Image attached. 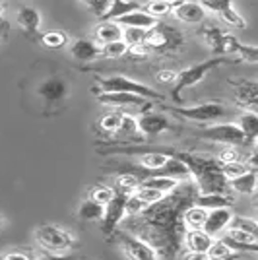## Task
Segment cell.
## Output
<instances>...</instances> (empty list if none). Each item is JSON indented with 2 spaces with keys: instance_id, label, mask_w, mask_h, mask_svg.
I'll return each instance as SVG.
<instances>
[{
  "instance_id": "29",
  "label": "cell",
  "mask_w": 258,
  "mask_h": 260,
  "mask_svg": "<svg viewBox=\"0 0 258 260\" xmlns=\"http://www.w3.org/2000/svg\"><path fill=\"white\" fill-rule=\"evenodd\" d=\"M146 37H148V31L146 29H138V27H124V33H122V41L128 45L130 49L144 47L146 45Z\"/></svg>"
},
{
  "instance_id": "38",
  "label": "cell",
  "mask_w": 258,
  "mask_h": 260,
  "mask_svg": "<svg viewBox=\"0 0 258 260\" xmlns=\"http://www.w3.org/2000/svg\"><path fill=\"white\" fill-rule=\"evenodd\" d=\"M99 126L103 130H107V132H118L120 126H122V115L109 113V115H105L103 119L99 120Z\"/></svg>"
},
{
  "instance_id": "26",
  "label": "cell",
  "mask_w": 258,
  "mask_h": 260,
  "mask_svg": "<svg viewBox=\"0 0 258 260\" xmlns=\"http://www.w3.org/2000/svg\"><path fill=\"white\" fill-rule=\"evenodd\" d=\"M78 216L82 217L84 221H99V219H103V216H105V206L95 202V200L91 198V200H86V202L80 206Z\"/></svg>"
},
{
  "instance_id": "42",
  "label": "cell",
  "mask_w": 258,
  "mask_h": 260,
  "mask_svg": "<svg viewBox=\"0 0 258 260\" xmlns=\"http://www.w3.org/2000/svg\"><path fill=\"white\" fill-rule=\"evenodd\" d=\"M217 161L221 163H231V161H239V152H237V146H225L221 152L217 153Z\"/></svg>"
},
{
  "instance_id": "10",
  "label": "cell",
  "mask_w": 258,
  "mask_h": 260,
  "mask_svg": "<svg viewBox=\"0 0 258 260\" xmlns=\"http://www.w3.org/2000/svg\"><path fill=\"white\" fill-rule=\"evenodd\" d=\"M126 198H128V194H122L120 192V194H117L107 204L105 216H103V223H105L107 231H111L117 223L122 221V216L126 214Z\"/></svg>"
},
{
  "instance_id": "34",
  "label": "cell",
  "mask_w": 258,
  "mask_h": 260,
  "mask_svg": "<svg viewBox=\"0 0 258 260\" xmlns=\"http://www.w3.org/2000/svg\"><path fill=\"white\" fill-rule=\"evenodd\" d=\"M221 171H223L227 181H231V179L241 177V175H245L247 171H250V167H248V163L231 161V163H223V165H221Z\"/></svg>"
},
{
  "instance_id": "49",
  "label": "cell",
  "mask_w": 258,
  "mask_h": 260,
  "mask_svg": "<svg viewBox=\"0 0 258 260\" xmlns=\"http://www.w3.org/2000/svg\"><path fill=\"white\" fill-rule=\"evenodd\" d=\"M2 225H4V217L0 216V229H2Z\"/></svg>"
},
{
  "instance_id": "41",
  "label": "cell",
  "mask_w": 258,
  "mask_h": 260,
  "mask_svg": "<svg viewBox=\"0 0 258 260\" xmlns=\"http://www.w3.org/2000/svg\"><path fill=\"white\" fill-rule=\"evenodd\" d=\"M41 37H43V45L51 47V49H58V47H62L66 43L64 31H47Z\"/></svg>"
},
{
  "instance_id": "37",
  "label": "cell",
  "mask_w": 258,
  "mask_h": 260,
  "mask_svg": "<svg viewBox=\"0 0 258 260\" xmlns=\"http://www.w3.org/2000/svg\"><path fill=\"white\" fill-rule=\"evenodd\" d=\"M80 2H84L99 20H103L105 14L109 12V8H111V2H113V0H80Z\"/></svg>"
},
{
  "instance_id": "52",
  "label": "cell",
  "mask_w": 258,
  "mask_h": 260,
  "mask_svg": "<svg viewBox=\"0 0 258 260\" xmlns=\"http://www.w3.org/2000/svg\"><path fill=\"white\" fill-rule=\"evenodd\" d=\"M256 206H258V202H256Z\"/></svg>"
},
{
  "instance_id": "33",
  "label": "cell",
  "mask_w": 258,
  "mask_h": 260,
  "mask_svg": "<svg viewBox=\"0 0 258 260\" xmlns=\"http://www.w3.org/2000/svg\"><path fill=\"white\" fill-rule=\"evenodd\" d=\"M118 132H122L124 136H128V138H136V140H140L142 132H140V126H138V117H132V115H122V126Z\"/></svg>"
},
{
  "instance_id": "11",
  "label": "cell",
  "mask_w": 258,
  "mask_h": 260,
  "mask_svg": "<svg viewBox=\"0 0 258 260\" xmlns=\"http://www.w3.org/2000/svg\"><path fill=\"white\" fill-rule=\"evenodd\" d=\"M115 22L120 23L122 27H138V29L150 31V29H153V27L157 25V18H153V16H150L146 10L140 8V10H134V12H130V14L120 16Z\"/></svg>"
},
{
  "instance_id": "28",
  "label": "cell",
  "mask_w": 258,
  "mask_h": 260,
  "mask_svg": "<svg viewBox=\"0 0 258 260\" xmlns=\"http://www.w3.org/2000/svg\"><path fill=\"white\" fill-rule=\"evenodd\" d=\"M177 2H169V0H148L144 4V10L148 12L153 18H163L167 14H173V8H175Z\"/></svg>"
},
{
  "instance_id": "40",
  "label": "cell",
  "mask_w": 258,
  "mask_h": 260,
  "mask_svg": "<svg viewBox=\"0 0 258 260\" xmlns=\"http://www.w3.org/2000/svg\"><path fill=\"white\" fill-rule=\"evenodd\" d=\"M115 196H117V192L111 186H97V188H93V192H91V198L95 202H99V204H103V206H107Z\"/></svg>"
},
{
  "instance_id": "8",
  "label": "cell",
  "mask_w": 258,
  "mask_h": 260,
  "mask_svg": "<svg viewBox=\"0 0 258 260\" xmlns=\"http://www.w3.org/2000/svg\"><path fill=\"white\" fill-rule=\"evenodd\" d=\"M173 16L184 23H200L206 20V8L198 2H188V0H181L175 4L173 8Z\"/></svg>"
},
{
  "instance_id": "3",
  "label": "cell",
  "mask_w": 258,
  "mask_h": 260,
  "mask_svg": "<svg viewBox=\"0 0 258 260\" xmlns=\"http://www.w3.org/2000/svg\"><path fill=\"white\" fill-rule=\"evenodd\" d=\"M200 138L215 144H225V146H243L247 144L245 140V132L237 122H221V124H214L208 126L200 132Z\"/></svg>"
},
{
  "instance_id": "27",
  "label": "cell",
  "mask_w": 258,
  "mask_h": 260,
  "mask_svg": "<svg viewBox=\"0 0 258 260\" xmlns=\"http://www.w3.org/2000/svg\"><path fill=\"white\" fill-rule=\"evenodd\" d=\"M206 219H208V210L202 206H190L184 212V223L190 229H204Z\"/></svg>"
},
{
  "instance_id": "12",
  "label": "cell",
  "mask_w": 258,
  "mask_h": 260,
  "mask_svg": "<svg viewBox=\"0 0 258 260\" xmlns=\"http://www.w3.org/2000/svg\"><path fill=\"white\" fill-rule=\"evenodd\" d=\"M122 33H124V27L117 22H101L95 27V43L97 45H109V43H117V41H122Z\"/></svg>"
},
{
  "instance_id": "51",
  "label": "cell",
  "mask_w": 258,
  "mask_h": 260,
  "mask_svg": "<svg viewBox=\"0 0 258 260\" xmlns=\"http://www.w3.org/2000/svg\"><path fill=\"white\" fill-rule=\"evenodd\" d=\"M0 12H2V6H0Z\"/></svg>"
},
{
  "instance_id": "9",
  "label": "cell",
  "mask_w": 258,
  "mask_h": 260,
  "mask_svg": "<svg viewBox=\"0 0 258 260\" xmlns=\"http://www.w3.org/2000/svg\"><path fill=\"white\" fill-rule=\"evenodd\" d=\"M138 126H140V132L146 134V136H157L165 130H169L171 122L165 115H159V113H144L138 117Z\"/></svg>"
},
{
  "instance_id": "25",
  "label": "cell",
  "mask_w": 258,
  "mask_h": 260,
  "mask_svg": "<svg viewBox=\"0 0 258 260\" xmlns=\"http://www.w3.org/2000/svg\"><path fill=\"white\" fill-rule=\"evenodd\" d=\"M241 130L245 132V140L252 142L258 138V113L254 111H245L241 117H239V122H237Z\"/></svg>"
},
{
  "instance_id": "20",
  "label": "cell",
  "mask_w": 258,
  "mask_h": 260,
  "mask_svg": "<svg viewBox=\"0 0 258 260\" xmlns=\"http://www.w3.org/2000/svg\"><path fill=\"white\" fill-rule=\"evenodd\" d=\"M171 159V155H167V153H162V152H148L140 155L138 157V165H140L142 169L148 173L150 177L151 173H155L157 169H162L165 167V163Z\"/></svg>"
},
{
  "instance_id": "15",
  "label": "cell",
  "mask_w": 258,
  "mask_h": 260,
  "mask_svg": "<svg viewBox=\"0 0 258 260\" xmlns=\"http://www.w3.org/2000/svg\"><path fill=\"white\" fill-rule=\"evenodd\" d=\"M16 22H18V25L25 33L35 35V33L39 31V27H41V14L35 8H31V6H23L16 14Z\"/></svg>"
},
{
  "instance_id": "1",
  "label": "cell",
  "mask_w": 258,
  "mask_h": 260,
  "mask_svg": "<svg viewBox=\"0 0 258 260\" xmlns=\"http://www.w3.org/2000/svg\"><path fill=\"white\" fill-rule=\"evenodd\" d=\"M99 87L103 93H134L144 99H162V93L155 91L153 87H148L142 82L130 80L126 76H109L99 80Z\"/></svg>"
},
{
  "instance_id": "24",
  "label": "cell",
  "mask_w": 258,
  "mask_h": 260,
  "mask_svg": "<svg viewBox=\"0 0 258 260\" xmlns=\"http://www.w3.org/2000/svg\"><path fill=\"white\" fill-rule=\"evenodd\" d=\"M181 181H177V179H173V177H163V175H157V177H148V179H144L142 181V186H150V188H155V190H159L163 194H171L177 190V186H179Z\"/></svg>"
},
{
  "instance_id": "48",
  "label": "cell",
  "mask_w": 258,
  "mask_h": 260,
  "mask_svg": "<svg viewBox=\"0 0 258 260\" xmlns=\"http://www.w3.org/2000/svg\"><path fill=\"white\" fill-rule=\"evenodd\" d=\"M45 260H74V258H70V256H60V254H51V256H47Z\"/></svg>"
},
{
  "instance_id": "39",
  "label": "cell",
  "mask_w": 258,
  "mask_h": 260,
  "mask_svg": "<svg viewBox=\"0 0 258 260\" xmlns=\"http://www.w3.org/2000/svg\"><path fill=\"white\" fill-rule=\"evenodd\" d=\"M117 184L122 188V192L124 194H134V190L140 186V181H138V177L136 175H120L117 179Z\"/></svg>"
},
{
  "instance_id": "5",
  "label": "cell",
  "mask_w": 258,
  "mask_h": 260,
  "mask_svg": "<svg viewBox=\"0 0 258 260\" xmlns=\"http://www.w3.org/2000/svg\"><path fill=\"white\" fill-rule=\"evenodd\" d=\"M37 239L39 243L43 245L45 249L53 250V252H60V250H66L70 245H72V237L58 228H53V225H47V228H41L37 231Z\"/></svg>"
},
{
  "instance_id": "21",
  "label": "cell",
  "mask_w": 258,
  "mask_h": 260,
  "mask_svg": "<svg viewBox=\"0 0 258 260\" xmlns=\"http://www.w3.org/2000/svg\"><path fill=\"white\" fill-rule=\"evenodd\" d=\"M233 198L227 192H210V194L196 196V206H202L206 210H215V208H229Z\"/></svg>"
},
{
  "instance_id": "7",
  "label": "cell",
  "mask_w": 258,
  "mask_h": 260,
  "mask_svg": "<svg viewBox=\"0 0 258 260\" xmlns=\"http://www.w3.org/2000/svg\"><path fill=\"white\" fill-rule=\"evenodd\" d=\"M233 219V212L229 208H215V210H208V219L204 223V231L210 233L212 237L221 235L223 231L229 229Z\"/></svg>"
},
{
  "instance_id": "43",
  "label": "cell",
  "mask_w": 258,
  "mask_h": 260,
  "mask_svg": "<svg viewBox=\"0 0 258 260\" xmlns=\"http://www.w3.org/2000/svg\"><path fill=\"white\" fill-rule=\"evenodd\" d=\"M144 208H146V204L142 202L140 198H136L134 194H130L128 198H126V212H128V214H132V216L140 214Z\"/></svg>"
},
{
  "instance_id": "6",
  "label": "cell",
  "mask_w": 258,
  "mask_h": 260,
  "mask_svg": "<svg viewBox=\"0 0 258 260\" xmlns=\"http://www.w3.org/2000/svg\"><path fill=\"white\" fill-rule=\"evenodd\" d=\"M200 4L208 8V10L215 12V14H219L227 23H231V25H235V27H245L247 23L245 20L237 14V10L233 8V0H200Z\"/></svg>"
},
{
  "instance_id": "50",
  "label": "cell",
  "mask_w": 258,
  "mask_h": 260,
  "mask_svg": "<svg viewBox=\"0 0 258 260\" xmlns=\"http://www.w3.org/2000/svg\"><path fill=\"white\" fill-rule=\"evenodd\" d=\"M169 2H181V0H169Z\"/></svg>"
},
{
  "instance_id": "22",
  "label": "cell",
  "mask_w": 258,
  "mask_h": 260,
  "mask_svg": "<svg viewBox=\"0 0 258 260\" xmlns=\"http://www.w3.org/2000/svg\"><path fill=\"white\" fill-rule=\"evenodd\" d=\"M212 243H214V237L210 233H206L204 229H190L188 235H186L188 249L196 250V252H208Z\"/></svg>"
},
{
  "instance_id": "16",
  "label": "cell",
  "mask_w": 258,
  "mask_h": 260,
  "mask_svg": "<svg viewBox=\"0 0 258 260\" xmlns=\"http://www.w3.org/2000/svg\"><path fill=\"white\" fill-rule=\"evenodd\" d=\"M122 250H124V254H126V258L128 260H155V254H153V250L148 247V245H144L140 241H136V239L132 237H126L122 241Z\"/></svg>"
},
{
  "instance_id": "18",
  "label": "cell",
  "mask_w": 258,
  "mask_h": 260,
  "mask_svg": "<svg viewBox=\"0 0 258 260\" xmlns=\"http://www.w3.org/2000/svg\"><path fill=\"white\" fill-rule=\"evenodd\" d=\"M256 186H258V173L256 171H247L245 175H241V177H235V179H231L229 181V188H233L235 192L239 194H254L256 192Z\"/></svg>"
},
{
  "instance_id": "13",
  "label": "cell",
  "mask_w": 258,
  "mask_h": 260,
  "mask_svg": "<svg viewBox=\"0 0 258 260\" xmlns=\"http://www.w3.org/2000/svg\"><path fill=\"white\" fill-rule=\"evenodd\" d=\"M70 53H72L76 60L89 62V60H95L97 56H101V47L95 41H91V39H78L70 47Z\"/></svg>"
},
{
  "instance_id": "45",
  "label": "cell",
  "mask_w": 258,
  "mask_h": 260,
  "mask_svg": "<svg viewBox=\"0 0 258 260\" xmlns=\"http://www.w3.org/2000/svg\"><path fill=\"white\" fill-rule=\"evenodd\" d=\"M184 260H210V258H208V252H196V250H190Z\"/></svg>"
},
{
  "instance_id": "46",
  "label": "cell",
  "mask_w": 258,
  "mask_h": 260,
  "mask_svg": "<svg viewBox=\"0 0 258 260\" xmlns=\"http://www.w3.org/2000/svg\"><path fill=\"white\" fill-rule=\"evenodd\" d=\"M248 163H250V165H258V138L252 142V153H250V157H248Z\"/></svg>"
},
{
  "instance_id": "35",
  "label": "cell",
  "mask_w": 258,
  "mask_h": 260,
  "mask_svg": "<svg viewBox=\"0 0 258 260\" xmlns=\"http://www.w3.org/2000/svg\"><path fill=\"white\" fill-rule=\"evenodd\" d=\"M235 53L239 54V58H241V60L250 62V64H258V47H254V45L237 43Z\"/></svg>"
},
{
  "instance_id": "44",
  "label": "cell",
  "mask_w": 258,
  "mask_h": 260,
  "mask_svg": "<svg viewBox=\"0 0 258 260\" xmlns=\"http://www.w3.org/2000/svg\"><path fill=\"white\" fill-rule=\"evenodd\" d=\"M177 78H179V72H175L171 68H163L157 72V80L163 84H173V82H177Z\"/></svg>"
},
{
  "instance_id": "2",
  "label": "cell",
  "mask_w": 258,
  "mask_h": 260,
  "mask_svg": "<svg viewBox=\"0 0 258 260\" xmlns=\"http://www.w3.org/2000/svg\"><path fill=\"white\" fill-rule=\"evenodd\" d=\"M223 62H225L223 56H215V58H210V60H204V62H198V64H192V66H188V68H184L183 72H179V78H177V82H175L177 86H175V91H173V98L179 101V93H181L183 89L200 84L212 68L223 64Z\"/></svg>"
},
{
  "instance_id": "36",
  "label": "cell",
  "mask_w": 258,
  "mask_h": 260,
  "mask_svg": "<svg viewBox=\"0 0 258 260\" xmlns=\"http://www.w3.org/2000/svg\"><path fill=\"white\" fill-rule=\"evenodd\" d=\"M128 49L130 47L124 41H117V43L103 45L101 47V54H105L109 58H118V56H124V54L128 53Z\"/></svg>"
},
{
  "instance_id": "32",
  "label": "cell",
  "mask_w": 258,
  "mask_h": 260,
  "mask_svg": "<svg viewBox=\"0 0 258 260\" xmlns=\"http://www.w3.org/2000/svg\"><path fill=\"white\" fill-rule=\"evenodd\" d=\"M233 254H235L233 249L227 245L223 239H221V241H214L212 247L208 249V258L210 260H227V258H231Z\"/></svg>"
},
{
  "instance_id": "17",
  "label": "cell",
  "mask_w": 258,
  "mask_h": 260,
  "mask_svg": "<svg viewBox=\"0 0 258 260\" xmlns=\"http://www.w3.org/2000/svg\"><path fill=\"white\" fill-rule=\"evenodd\" d=\"M237 101L258 113V82H241L237 86Z\"/></svg>"
},
{
  "instance_id": "31",
  "label": "cell",
  "mask_w": 258,
  "mask_h": 260,
  "mask_svg": "<svg viewBox=\"0 0 258 260\" xmlns=\"http://www.w3.org/2000/svg\"><path fill=\"white\" fill-rule=\"evenodd\" d=\"M229 228L241 229V231H245V233H250L252 237L258 239V221H256V219H252V217L233 216V219H231V225H229Z\"/></svg>"
},
{
  "instance_id": "14",
  "label": "cell",
  "mask_w": 258,
  "mask_h": 260,
  "mask_svg": "<svg viewBox=\"0 0 258 260\" xmlns=\"http://www.w3.org/2000/svg\"><path fill=\"white\" fill-rule=\"evenodd\" d=\"M66 82L64 80H60V78H49V80H45L41 87H39V93L43 95L49 103H58V101H62L66 98Z\"/></svg>"
},
{
  "instance_id": "30",
  "label": "cell",
  "mask_w": 258,
  "mask_h": 260,
  "mask_svg": "<svg viewBox=\"0 0 258 260\" xmlns=\"http://www.w3.org/2000/svg\"><path fill=\"white\" fill-rule=\"evenodd\" d=\"M134 196H136V198H140L146 206H153V204L162 202L163 198H165L163 192L155 190V188H150V186H142V184L134 190Z\"/></svg>"
},
{
  "instance_id": "19",
  "label": "cell",
  "mask_w": 258,
  "mask_h": 260,
  "mask_svg": "<svg viewBox=\"0 0 258 260\" xmlns=\"http://www.w3.org/2000/svg\"><path fill=\"white\" fill-rule=\"evenodd\" d=\"M99 103H105V105H115V107H126V105H136L140 107L146 103V99L140 95H134V93H101L99 95Z\"/></svg>"
},
{
  "instance_id": "4",
  "label": "cell",
  "mask_w": 258,
  "mask_h": 260,
  "mask_svg": "<svg viewBox=\"0 0 258 260\" xmlns=\"http://www.w3.org/2000/svg\"><path fill=\"white\" fill-rule=\"evenodd\" d=\"M173 113L181 115L184 119L196 120V122H214V120L223 119L227 115V107L221 103H215V101H208V103H200V105H194V107H179L171 109Z\"/></svg>"
},
{
  "instance_id": "23",
  "label": "cell",
  "mask_w": 258,
  "mask_h": 260,
  "mask_svg": "<svg viewBox=\"0 0 258 260\" xmlns=\"http://www.w3.org/2000/svg\"><path fill=\"white\" fill-rule=\"evenodd\" d=\"M134 10H140V4L134 2V0H113L111 2V8H109V12L105 14V18L101 22H115L120 16L130 14V12Z\"/></svg>"
},
{
  "instance_id": "47",
  "label": "cell",
  "mask_w": 258,
  "mask_h": 260,
  "mask_svg": "<svg viewBox=\"0 0 258 260\" xmlns=\"http://www.w3.org/2000/svg\"><path fill=\"white\" fill-rule=\"evenodd\" d=\"M2 260H29L25 254H22V252H10V254H6Z\"/></svg>"
}]
</instances>
